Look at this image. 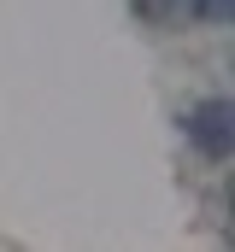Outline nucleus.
I'll return each mask as SVG.
<instances>
[{"mask_svg": "<svg viewBox=\"0 0 235 252\" xmlns=\"http://www.w3.org/2000/svg\"><path fill=\"white\" fill-rule=\"evenodd\" d=\"M182 135H188L206 158H230L235 153V106L230 100H200V106L182 118Z\"/></svg>", "mask_w": 235, "mask_h": 252, "instance_id": "nucleus-1", "label": "nucleus"}, {"mask_svg": "<svg viewBox=\"0 0 235 252\" xmlns=\"http://www.w3.org/2000/svg\"><path fill=\"white\" fill-rule=\"evenodd\" d=\"M188 12L206 18V24H230V18H235V0H188Z\"/></svg>", "mask_w": 235, "mask_h": 252, "instance_id": "nucleus-2", "label": "nucleus"}]
</instances>
